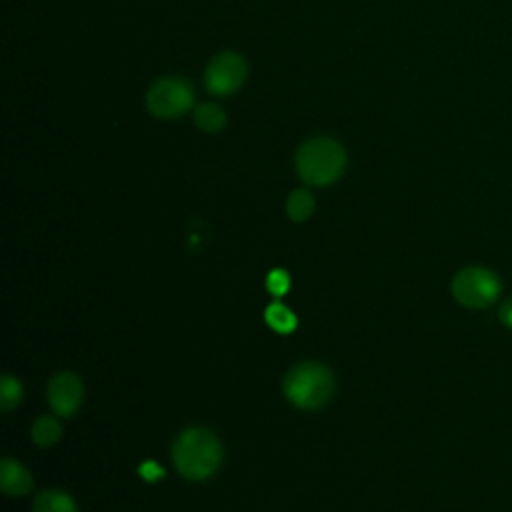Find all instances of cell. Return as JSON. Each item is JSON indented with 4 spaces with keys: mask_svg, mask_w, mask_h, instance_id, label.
<instances>
[{
    "mask_svg": "<svg viewBox=\"0 0 512 512\" xmlns=\"http://www.w3.org/2000/svg\"><path fill=\"white\" fill-rule=\"evenodd\" d=\"M22 400V386L20 382L10 376V374H4L2 376V384H0V406L4 412L16 408Z\"/></svg>",
    "mask_w": 512,
    "mask_h": 512,
    "instance_id": "5bb4252c",
    "label": "cell"
},
{
    "mask_svg": "<svg viewBox=\"0 0 512 512\" xmlns=\"http://www.w3.org/2000/svg\"><path fill=\"white\" fill-rule=\"evenodd\" d=\"M266 290L272 296H284L290 290V276L284 270H280V268L272 270L266 276Z\"/></svg>",
    "mask_w": 512,
    "mask_h": 512,
    "instance_id": "9a60e30c",
    "label": "cell"
},
{
    "mask_svg": "<svg viewBox=\"0 0 512 512\" xmlns=\"http://www.w3.org/2000/svg\"><path fill=\"white\" fill-rule=\"evenodd\" d=\"M450 292L460 306L468 310H486L500 302L504 282L496 270L482 264H470L452 276Z\"/></svg>",
    "mask_w": 512,
    "mask_h": 512,
    "instance_id": "277c9868",
    "label": "cell"
},
{
    "mask_svg": "<svg viewBox=\"0 0 512 512\" xmlns=\"http://www.w3.org/2000/svg\"><path fill=\"white\" fill-rule=\"evenodd\" d=\"M140 476H142L144 480H148V482H154V480H158V478L164 476V470H162L156 462L148 460V462H144V464L140 466Z\"/></svg>",
    "mask_w": 512,
    "mask_h": 512,
    "instance_id": "e0dca14e",
    "label": "cell"
},
{
    "mask_svg": "<svg viewBox=\"0 0 512 512\" xmlns=\"http://www.w3.org/2000/svg\"><path fill=\"white\" fill-rule=\"evenodd\" d=\"M82 396V382L72 372H60L48 382V402L58 416H72L80 408Z\"/></svg>",
    "mask_w": 512,
    "mask_h": 512,
    "instance_id": "52a82bcc",
    "label": "cell"
},
{
    "mask_svg": "<svg viewBox=\"0 0 512 512\" xmlns=\"http://www.w3.org/2000/svg\"><path fill=\"white\" fill-rule=\"evenodd\" d=\"M32 440L42 446V448H48L52 444L58 442V438L62 436V426L56 418L52 416H40L34 424H32Z\"/></svg>",
    "mask_w": 512,
    "mask_h": 512,
    "instance_id": "4fadbf2b",
    "label": "cell"
},
{
    "mask_svg": "<svg viewBox=\"0 0 512 512\" xmlns=\"http://www.w3.org/2000/svg\"><path fill=\"white\" fill-rule=\"evenodd\" d=\"M264 320L278 334H290L296 328V316L292 314V310L288 306H284L280 302H272L270 306H266Z\"/></svg>",
    "mask_w": 512,
    "mask_h": 512,
    "instance_id": "7c38bea8",
    "label": "cell"
},
{
    "mask_svg": "<svg viewBox=\"0 0 512 512\" xmlns=\"http://www.w3.org/2000/svg\"><path fill=\"white\" fill-rule=\"evenodd\" d=\"M496 314H498V322H500L506 330L512 332V296H508V298H504V300L500 302Z\"/></svg>",
    "mask_w": 512,
    "mask_h": 512,
    "instance_id": "2e32d148",
    "label": "cell"
},
{
    "mask_svg": "<svg viewBox=\"0 0 512 512\" xmlns=\"http://www.w3.org/2000/svg\"><path fill=\"white\" fill-rule=\"evenodd\" d=\"M32 512H78L76 502L62 490H44L34 498Z\"/></svg>",
    "mask_w": 512,
    "mask_h": 512,
    "instance_id": "30bf717a",
    "label": "cell"
},
{
    "mask_svg": "<svg viewBox=\"0 0 512 512\" xmlns=\"http://www.w3.org/2000/svg\"><path fill=\"white\" fill-rule=\"evenodd\" d=\"M296 172L310 186H328L336 182L346 168L344 148L328 136L306 140L294 158Z\"/></svg>",
    "mask_w": 512,
    "mask_h": 512,
    "instance_id": "7a4b0ae2",
    "label": "cell"
},
{
    "mask_svg": "<svg viewBox=\"0 0 512 512\" xmlns=\"http://www.w3.org/2000/svg\"><path fill=\"white\" fill-rule=\"evenodd\" d=\"M248 66L244 56L234 50L218 52L204 70V86L214 96L234 94L246 80Z\"/></svg>",
    "mask_w": 512,
    "mask_h": 512,
    "instance_id": "8992f818",
    "label": "cell"
},
{
    "mask_svg": "<svg viewBox=\"0 0 512 512\" xmlns=\"http://www.w3.org/2000/svg\"><path fill=\"white\" fill-rule=\"evenodd\" d=\"M176 470L188 480H206L222 462L220 440L206 428H186L172 444Z\"/></svg>",
    "mask_w": 512,
    "mask_h": 512,
    "instance_id": "6da1fadb",
    "label": "cell"
},
{
    "mask_svg": "<svg viewBox=\"0 0 512 512\" xmlns=\"http://www.w3.org/2000/svg\"><path fill=\"white\" fill-rule=\"evenodd\" d=\"M194 90L186 78L164 76L150 84L146 108L156 118H178L192 108Z\"/></svg>",
    "mask_w": 512,
    "mask_h": 512,
    "instance_id": "5b68a950",
    "label": "cell"
},
{
    "mask_svg": "<svg viewBox=\"0 0 512 512\" xmlns=\"http://www.w3.org/2000/svg\"><path fill=\"white\" fill-rule=\"evenodd\" d=\"M30 472L12 458H2L0 462V486L2 492L8 496H22L28 494L32 488Z\"/></svg>",
    "mask_w": 512,
    "mask_h": 512,
    "instance_id": "ba28073f",
    "label": "cell"
},
{
    "mask_svg": "<svg viewBox=\"0 0 512 512\" xmlns=\"http://www.w3.org/2000/svg\"><path fill=\"white\" fill-rule=\"evenodd\" d=\"M194 124L198 130L214 134L226 126V112L216 102H202L192 110Z\"/></svg>",
    "mask_w": 512,
    "mask_h": 512,
    "instance_id": "9c48e42d",
    "label": "cell"
},
{
    "mask_svg": "<svg viewBox=\"0 0 512 512\" xmlns=\"http://www.w3.org/2000/svg\"><path fill=\"white\" fill-rule=\"evenodd\" d=\"M334 388L336 382L330 368L312 360L292 366L284 378L286 398L304 410L322 408L332 398Z\"/></svg>",
    "mask_w": 512,
    "mask_h": 512,
    "instance_id": "3957f363",
    "label": "cell"
},
{
    "mask_svg": "<svg viewBox=\"0 0 512 512\" xmlns=\"http://www.w3.org/2000/svg\"><path fill=\"white\" fill-rule=\"evenodd\" d=\"M314 204L316 202H314L312 192L306 188H298L286 198V214L294 222H304L312 216Z\"/></svg>",
    "mask_w": 512,
    "mask_h": 512,
    "instance_id": "8fae6325",
    "label": "cell"
}]
</instances>
